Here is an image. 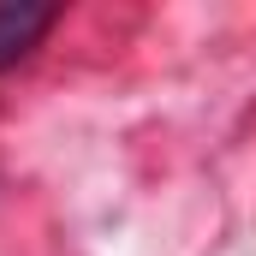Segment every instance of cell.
I'll use <instances>...</instances> for the list:
<instances>
[{
  "mask_svg": "<svg viewBox=\"0 0 256 256\" xmlns=\"http://www.w3.org/2000/svg\"><path fill=\"white\" fill-rule=\"evenodd\" d=\"M60 24V6H30V0H6L0 6V72L30 60L42 48V36Z\"/></svg>",
  "mask_w": 256,
  "mask_h": 256,
  "instance_id": "1",
  "label": "cell"
}]
</instances>
